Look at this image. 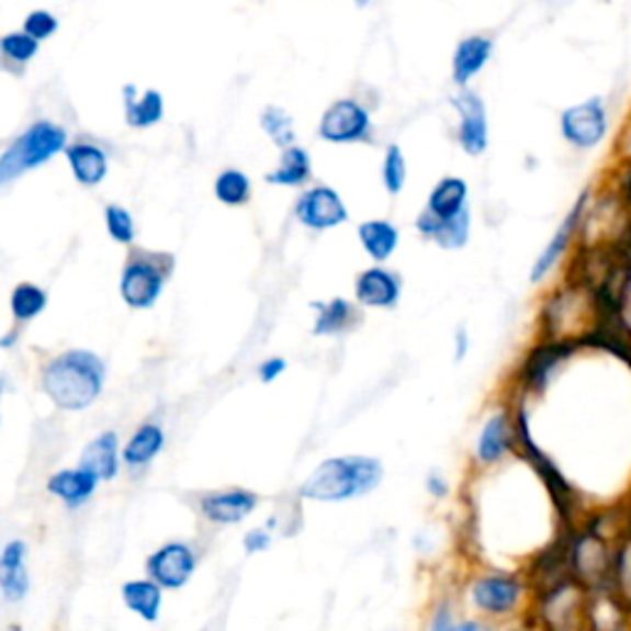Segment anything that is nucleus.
<instances>
[{
  "mask_svg": "<svg viewBox=\"0 0 631 631\" xmlns=\"http://www.w3.org/2000/svg\"><path fill=\"white\" fill-rule=\"evenodd\" d=\"M106 365L92 350L75 348L55 356L43 370L40 387L65 413H82L92 407L104 390Z\"/></svg>",
  "mask_w": 631,
  "mask_h": 631,
  "instance_id": "1",
  "label": "nucleus"
},
{
  "mask_svg": "<svg viewBox=\"0 0 631 631\" xmlns=\"http://www.w3.org/2000/svg\"><path fill=\"white\" fill-rule=\"evenodd\" d=\"M383 481V464L370 457H334L320 462L298 488V496L318 504H340L365 496Z\"/></svg>",
  "mask_w": 631,
  "mask_h": 631,
  "instance_id": "2",
  "label": "nucleus"
},
{
  "mask_svg": "<svg viewBox=\"0 0 631 631\" xmlns=\"http://www.w3.org/2000/svg\"><path fill=\"white\" fill-rule=\"evenodd\" d=\"M595 324V304L585 289L570 282L550 292L540 308V338H579Z\"/></svg>",
  "mask_w": 631,
  "mask_h": 631,
  "instance_id": "3",
  "label": "nucleus"
},
{
  "mask_svg": "<svg viewBox=\"0 0 631 631\" xmlns=\"http://www.w3.org/2000/svg\"><path fill=\"white\" fill-rule=\"evenodd\" d=\"M560 138L577 154H593L607 144L612 134V112L602 94L570 104L557 119Z\"/></svg>",
  "mask_w": 631,
  "mask_h": 631,
  "instance_id": "4",
  "label": "nucleus"
},
{
  "mask_svg": "<svg viewBox=\"0 0 631 631\" xmlns=\"http://www.w3.org/2000/svg\"><path fill=\"white\" fill-rule=\"evenodd\" d=\"M67 146V132L63 126L53 122H37L20 134L13 144L5 148L3 158H0V180L10 183L25 170H33L37 166L47 164L55 154L65 151Z\"/></svg>",
  "mask_w": 631,
  "mask_h": 631,
  "instance_id": "5",
  "label": "nucleus"
},
{
  "mask_svg": "<svg viewBox=\"0 0 631 631\" xmlns=\"http://www.w3.org/2000/svg\"><path fill=\"white\" fill-rule=\"evenodd\" d=\"M585 350L579 338H540L538 343L528 350V356L520 365V390L523 395L540 397L545 390L555 383L563 368Z\"/></svg>",
  "mask_w": 631,
  "mask_h": 631,
  "instance_id": "6",
  "label": "nucleus"
},
{
  "mask_svg": "<svg viewBox=\"0 0 631 631\" xmlns=\"http://www.w3.org/2000/svg\"><path fill=\"white\" fill-rule=\"evenodd\" d=\"M589 593L575 579H565L536 595L540 631H587Z\"/></svg>",
  "mask_w": 631,
  "mask_h": 631,
  "instance_id": "7",
  "label": "nucleus"
},
{
  "mask_svg": "<svg viewBox=\"0 0 631 631\" xmlns=\"http://www.w3.org/2000/svg\"><path fill=\"white\" fill-rule=\"evenodd\" d=\"M593 188L583 190L573 203V207L567 210V215L563 217V223L557 225L553 237L548 239V245L543 247V252L538 255V259L530 267V282L533 284H543L545 279L555 272V269L570 259V255L575 252V247L583 239V227H585V217L587 210L593 205Z\"/></svg>",
  "mask_w": 631,
  "mask_h": 631,
  "instance_id": "8",
  "label": "nucleus"
},
{
  "mask_svg": "<svg viewBox=\"0 0 631 631\" xmlns=\"http://www.w3.org/2000/svg\"><path fill=\"white\" fill-rule=\"evenodd\" d=\"M160 259H166V255H134L128 259L122 284H119L126 306L136 308V312H146V308L156 306L170 272V264L160 267Z\"/></svg>",
  "mask_w": 631,
  "mask_h": 631,
  "instance_id": "9",
  "label": "nucleus"
},
{
  "mask_svg": "<svg viewBox=\"0 0 631 631\" xmlns=\"http://www.w3.org/2000/svg\"><path fill=\"white\" fill-rule=\"evenodd\" d=\"M528 587L530 585L523 577L508 575V573H494V575L476 579L472 587V599H474L476 609H481V612L488 617H508V615H514L520 605H523Z\"/></svg>",
  "mask_w": 631,
  "mask_h": 631,
  "instance_id": "10",
  "label": "nucleus"
},
{
  "mask_svg": "<svg viewBox=\"0 0 631 631\" xmlns=\"http://www.w3.org/2000/svg\"><path fill=\"white\" fill-rule=\"evenodd\" d=\"M198 567L195 550L188 543H166L146 560V573L164 589H180L190 583Z\"/></svg>",
  "mask_w": 631,
  "mask_h": 631,
  "instance_id": "11",
  "label": "nucleus"
},
{
  "mask_svg": "<svg viewBox=\"0 0 631 631\" xmlns=\"http://www.w3.org/2000/svg\"><path fill=\"white\" fill-rule=\"evenodd\" d=\"M318 134L328 144L363 142L370 134V114L353 99H338L326 109Z\"/></svg>",
  "mask_w": 631,
  "mask_h": 631,
  "instance_id": "12",
  "label": "nucleus"
},
{
  "mask_svg": "<svg viewBox=\"0 0 631 631\" xmlns=\"http://www.w3.org/2000/svg\"><path fill=\"white\" fill-rule=\"evenodd\" d=\"M585 350L607 353L631 370V316H607L595 318L593 328L583 336Z\"/></svg>",
  "mask_w": 631,
  "mask_h": 631,
  "instance_id": "13",
  "label": "nucleus"
},
{
  "mask_svg": "<svg viewBox=\"0 0 631 631\" xmlns=\"http://www.w3.org/2000/svg\"><path fill=\"white\" fill-rule=\"evenodd\" d=\"M296 217L302 219V225L312 229H330L346 223L348 210L334 188L318 185L306 190V193L298 198Z\"/></svg>",
  "mask_w": 631,
  "mask_h": 631,
  "instance_id": "14",
  "label": "nucleus"
},
{
  "mask_svg": "<svg viewBox=\"0 0 631 631\" xmlns=\"http://www.w3.org/2000/svg\"><path fill=\"white\" fill-rule=\"evenodd\" d=\"M257 504H259L257 494L247 488L210 491V494L200 496V514L215 526H235L243 523V520L257 508Z\"/></svg>",
  "mask_w": 631,
  "mask_h": 631,
  "instance_id": "15",
  "label": "nucleus"
},
{
  "mask_svg": "<svg viewBox=\"0 0 631 631\" xmlns=\"http://www.w3.org/2000/svg\"><path fill=\"white\" fill-rule=\"evenodd\" d=\"M514 449H518V432H516V415L508 409L491 415L486 419L484 429H481L476 442V459L484 466L498 464L500 459L508 457Z\"/></svg>",
  "mask_w": 631,
  "mask_h": 631,
  "instance_id": "16",
  "label": "nucleus"
},
{
  "mask_svg": "<svg viewBox=\"0 0 631 631\" xmlns=\"http://www.w3.org/2000/svg\"><path fill=\"white\" fill-rule=\"evenodd\" d=\"M457 112L462 114V126H459V144H462L469 156H481L488 146V122L486 106L474 92H462L452 99Z\"/></svg>",
  "mask_w": 631,
  "mask_h": 631,
  "instance_id": "17",
  "label": "nucleus"
},
{
  "mask_svg": "<svg viewBox=\"0 0 631 631\" xmlns=\"http://www.w3.org/2000/svg\"><path fill=\"white\" fill-rule=\"evenodd\" d=\"M399 277L387 272L383 267L365 269L363 274L356 279V298L360 306L368 308H395L399 302Z\"/></svg>",
  "mask_w": 631,
  "mask_h": 631,
  "instance_id": "18",
  "label": "nucleus"
},
{
  "mask_svg": "<svg viewBox=\"0 0 631 631\" xmlns=\"http://www.w3.org/2000/svg\"><path fill=\"white\" fill-rule=\"evenodd\" d=\"M587 631H631V612L612 589L589 593Z\"/></svg>",
  "mask_w": 631,
  "mask_h": 631,
  "instance_id": "19",
  "label": "nucleus"
},
{
  "mask_svg": "<svg viewBox=\"0 0 631 631\" xmlns=\"http://www.w3.org/2000/svg\"><path fill=\"white\" fill-rule=\"evenodd\" d=\"M25 555L27 548L23 540H10L0 555V587H3V597L10 605L23 602L30 589Z\"/></svg>",
  "mask_w": 631,
  "mask_h": 631,
  "instance_id": "20",
  "label": "nucleus"
},
{
  "mask_svg": "<svg viewBox=\"0 0 631 631\" xmlns=\"http://www.w3.org/2000/svg\"><path fill=\"white\" fill-rule=\"evenodd\" d=\"M79 466L92 474L97 481H112L119 474V437L104 432L94 437L79 457Z\"/></svg>",
  "mask_w": 631,
  "mask_h": 631,
  "instance_id": "21",
  "label": "nucleus"
},
{
  "mask_svg": "<svg viewBox=\"0 0 631 631\" xmlns=\"http://www.w3.org/2000/svg\"><path fill=\"white\" fill-rule=\"evenodd\" d=\"M97 484L99 481L92 474L84 472L82 466H77V469H65V472L49 476L47 491L63 500L67 508H79L94 496Z\"/></svg>",
  "mask_w": 631,
  "mask_h": 631,
  "instance_id": "22",
  "label": "nucleus"
},
{
  "mask_svg": "<svg viewBox=\"0 0 631 631\" xmlns=\"http://www.w3.org/2000/svg\"><path fill=\"white\" fill-rule=\"evenodd\" d=\"M469 225H472V217H469V210H464L462 215H457L452 219H437L427 213L419 215L417 229L425 237L435 239L437 245H442L444 249H459L466 245L469 239Z\"/></svg>",
  "mask_w": 631,
  "mask_h": 631,
  "instance_id": "23",
  "label": "nucleus"
},
{
  "mask_svg": "<svg viewBox=\"0 0 631 631\" xmlns=\"http://www.w3.org/2000/svg\"><path fill=\"white\" fill-rule=\"evenodd\" d=\"M491 53H494V40H488L484 35H474L466 37L459 43L454 59H452V69H454V82L457 84H466L469 79L478 75L481 69L486 67Z\"/></svg>",
  "mask_w": 631,
  "mask_h": 631,
  "instance_id": "24",
  "label": "nucleus"
},
{
  "mask_svg": "<svg viewBox=\"0 0 631 631\" xmlns=\"http://www.w3.org/2000/svg\"><path fill=\"white\" fill-rule=\"evenodd\" d=\"M124 605L138 615L144 622H156L160 617V605H164V587L156 579H128L122 587Z\"/></svg>",
  "mask_w": 631,
  "mask_h": 631,
  "instance_id": "25",
  "label": "nucleus"
},
{
  "mask_svg": "<svg viewBox=\"0 0 631 631\" xmlns=\"http://www.w3.org/2000/svg\"><path fill=\"white\" fill-rule=\"evenodd\" d=\"M469 188L462 178H442L427 200V213L437 219H452L466 207Z\"/></svg>",
  "mask_w": 631,
  "mask_h": 631,
  "instance_id": "26",
  "label": "nucleus"
},
{
  "mask_svg": "<svg viewBox=\"0 0 631 631\" xmlns=\"http://www.w3.org/2000/svg\"><path fill=\"white\" fill-rule=\"evenodd\" d=\"M67 160L72 166V173L82 185H99L106 178L109 160L102 148L94 144H75L67 148Z\"/></svg>",
  "mask_w": 631,
  "mask_h": 631,
  "instance_id": "27",
  "label": "nucleus"
},
{
  "mask_svg": "<svg viewBox=\"0 0 631 631\" xmlns=\"http://www.w3.org/2000/svg\"><path fill=\"white\" fill-rule=\"evenodd\" d=\"M164 444H166V435L160 425L156 422H146L136 429L128 439V444L124 447V462L128 466H148L154 462V459L164 452Z\"/></svg>",
  "mask_w": 631,
  "mask_h": 631,
  "instance_id": "28",
  "label": "nucleus"
},
{
  "mask_svg": "<svg viewBox=\"0 0 631 631\" xmlns=\"http://www.w3.org/2000/svg\"><path fill=\"white\" fill-rule=\"evenodd\" d=\"M360 245L365 247V252L375 259V262H385L393 257V252L399 245V233L393 223L387 219H368L358 227Z\"/></svg>",
  "mask_w": 631,
  "mask_h": 631,
  "instance_id": "29",
  "label": "nucleus"
},
{
  "mask_svg": "<svg viewBox=\"0 0 631 631\" xmlns=\"http://www.w3.org/2000/svg\"><path fill=\"white\" fill-rule=\"evenodd\" d=\"M318 312L316 324H314V334L316 336H338L346 334L353 326H358V308L356 304L346 302V298H334L328 304H314Z\"/></svg>",
  "mask_w": 631,
  "mask_h": 631,
  "instance_id": "30",
  "label": "nucleus"
},
{
  "mask_svg": "<svg viewBox=\"0 0 631 631\" xmlns=\"http://www.w3.org/2000/svg\"><path fill=\"white\" fill-rule=\"evenodd\" d=\"M136 89L128 84L124 89V102H126V122L138 128L154 126L164 119V97L156 89H146L142 99L134 97Z\"/></svg>",
  "mask_w": 631,
  "mask_h": 631,
  "instance_id": "31",
  "label": "nucleus"
},
{
  "mask_svg": "<svg viewBox=\"0 0 631 631\" xmlns=\"http://www.w3.org/2000/svg\"><path fill=\"white\" fill-rule=\"evenodd\" d=\"M308 176H312V158L298 146H289L282 154V164H279L277 170L267 173V183L274 185H304Z\"/></svg>",
  "mask_w": 631,
  "mask_h": 631,
  "instance_id": "32",
  "label": "nucleus"
},
{
  "mask_svg": "<svg viewBox=\"0 0 631 631\" xmlns=\"http://www.w3.org/2000/svg\"><path fill=\"white\" fill-rule=\"evenodd\" d=\"M609 589L622 599L624 607L631 612V530H624V533L617 538L612 583H609Z\"/></svg>",
  "mask_w": 631,
  "mask_h": 631,
  "instance_id": "33",
  "label": "nucleus"
},
{
  "mask_svg": "<svg viewBox=\"0 0 631 631\" xmlns=\"http://www.w3.org/2000/svg\"><path fill=\"white\" fill-rule=\"evenodd\" d=\"M45 306H47V292L37 284L23 282L13 289V294H10V312H13V318L18 324L33 320L35 316L45 312Z\"/></svg>",
  "mask_w": 631,
  "mask_h": 631,
  "instance_id": "34",
  "label": "nucleus"
},
{
  "mask_svg": "<svg viewBox=\"0 0 631 631\" xmlns=\"http://www.w3.org/2000/svg\"><path fill=\"white\" fill-rule=\"evenodd\" d=\"M252 193V185H249V178L237 168H227L215 180V198L225 205H245Z\"/></svg>",
  "mask_w": 631,
  "mask_h": 631,
  "instance_id": "35",
  "label": "nucleus"
},
{
  "mask_svg": "<svg viewBox=\"0 0 631 631\" xmlns=\"http://www.w3.org/2000/svg\"><path fill=\"white\" fill-rule=\"evenodd\" d=\"M607 188L612 190V195L619 200V205H622L627 213H631V146L617 156L612 173H609L607 180Z\"/></svg>",
  "mask_w": 631,
  "mask_h": 631,
  "instance_id": "36",
  "label": "nucleus"
},
{
  "mask_svg": "<svg viewBox=\"0 0 631 631\" xmlns=\"http://www.w3.org/2000/svg\"><path fill=\"white\" fill-rule=\"evenodd\" d=\"M262 128L272 136V142L279 146H294V126H292V116H289L284 109L279 106H269L262 114Z\"/></svg>",
  "mask_w": 631,
  "mask_h": 631,
  "instance_id": "37",
  "label": "nucleus"
},
{
  "mask_svg": "<svg viewBox=\"0 0 631 631\" xmlns=\"http://www.w3.org/2000/svg\"><path fill=\"white\" fill-rule=\"evenodd\" d=\"M104 217H106V229H109V235H112L114 243H119V245H132L134 243L136 227H134V217L126 207L109 205Z\"/></svg>",
  "mask_w": 631,
  "mask_h": 631,
  "instance_id": "38",
  "label": "nucleus"
},
{
  "mask_svg": "<svg viewBox=\"0 0 631 631\" xmlns=\"http://www.w3.org/2000/svg\"><path fill=\"white\" fill-rule=\"evenodd\" d=\"M37 43L40 40L27 35L23 30V33H8L3 40H0V49H3L5 59H13V63H27V59L35 57Z\"/></svg>",
  "mask_w": 631,
  "mask_h": 631,
  "instance_id": "39",
  "label": "nucleus"
},
{
  "mask_svg": "<svg viewBox=\"0 0 631 631\" xmlns=\"http://www.w3.org/2000/svg\"><path fill=\"white\" fill-rule=\"evenodd\" d=\"M407 178V166H405V156L399 151V146H390L385 154V168H383V180L390 195H397L399 190L405 185Z\"/></svg>",
  "mask_w": 631,
  "mask_h": 631,
  "instance_id": "40",
  "label": "nucleus"
},
{
  "mask_svg": "<svg viewBox=\"0 0 631 631\" xmlns=\"http://www.w3.org/2000/svg\"><path fill=\"white\" fill-rule=\"evenodd\" d=\"M57 30V18L53 13H47V10H33L25 18V33L33 35L35 40H45L49 37Z\"/></svg>",
  "mask_w": 631,
  "mask_h": 631,
  "instance_id": "41",
  "label": "nucleus"
},
{
  "mask_svg": "<svg viewBox=\"0 0 631 631\" xmlns=\"http://www.w3.org/2000/svg\"><path fill=\"white\" fill-rule=\"evenodd\" d=\"M617 257L631 267V213L622 219V225L617 227V233L607 239Z\"/></svg>",
  "mask_w": 631,
  "mask_h": 631,
  "instance_id": "42",
  "label": "nucleus"
},
{
  "mask_svg": "<svg viewBox=\"0 0 631 631\" xmlns=\"http://www.w3.org/2000/svg\"><path fill=\"white\" fill-rule=\"evenodd\" d=\"M269 545H272V536H269L267 528H255L245 536L247 553H262V550H267Z\"/></svg>",
  "mask_w": 631,
  "mask_h": 631,
  "instance_id": "43",
  "label": "nucleus"
},
{
  "mask_svg": "<svg viewBox=\"0 0 631 631\" xmlns=\"http://www.w3.org/2000/svg\"><path fill=\"white\" fill-rule=\"evenodd\" d=\"M284 370H286L284 358H269V360H264L262 365H259V380H262V383H274V380L282 375Z\"/></svg>",
  "mask_w": 631,
  "mask_h": 631,
  "instance_id": "44",
  "label": "nucleus"
},
{
  "mask_svg": "<svg viewBox=\"0 0 631 631\" xmlns=\"http://www.w3.org/2000/svg\"><path fill=\"white\" fill-rule=\"evenodd\" d=\"M454 627H457V624H454L452 612H449L447 607L437 609L435 617H432V631H452Z\"/></svg>",
  "mask_w": 631,
  "mask_h": 631,
  "instance_id": "45",
  "label": "nucleus"
},
{
  "mask_svg": "<svg viewBox=\"0 0 631 631\" xmlns=\"http://www.w3.org/2000/svg\"><path fill=\"white\" fill-rule=\"evenodd\" d=\"M457 360H462L466 356V350H469V334H466V328H459L457 330Z\"/></svg>",
  "mask_w": 631,
  "mask_h": 631,
  "instance_id": "46",
  "label": "nucleus"
},
{
  "mask_svg": "<svg viewBox=\"0 0 631 631\" xmlns=\"http://www.w3.org/2000/svg\"><path fill=\"white\" fill-rule=\"evenodd\" d=\"M429 491H432V494H435L437 498H442V496H447V491H449V488H447V484H444L442 478H439V476H432V478H429Z\"/></svg>",
  "mask_w": 631,
  "mask_h": 631,
  "instance_id": "47",
  "label": "nucleus"
},
{
  "mask_svg": "<svg viewBox=\"0 0 631 631\" xmlns=\"http://www.w3.org/2000/svg\"><path fill=\"white\" fill-rule=\"evenodd\" d=\"M452 631H494L486 622H462L457 624Z\"/></svg>",
  "mask_w": 631,
  "mask_h": 631,
  "instance_id": "48",
  "label": "nucleus"
},
{
  "mask_svg": "<svg viewBox=\"0 0 631 631\" xmlns=\"http://www.w3.org/2000/svg\"><path fill=\"white\" fill-rule=\"evenodd\" d=\"M619 508H622V518H624V530H631V494L619 504Z\"/></svg>",
  "mask_w": 631,
  "mask_h": 631,
  "instance_id": "49",
  "label": "nucleus"
},
{
  "mask_svg": "<svg viewBox=\"0 0 631 631\" xmlns=\"http://www.w3.org/2000/svg\"><path fill=\"white\" fill-rule=\"evenodd\" d=\"M356 3H358V5H368V3H370V0H356Z\"/></svg>",
  "mask_w": 631,
  "mask_h": 631,
  "instance_id": "50",
  "label": "nucleus"
}]
</instances>
